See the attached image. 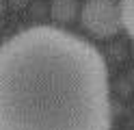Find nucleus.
I'll return each mask as SVG.
<instances>
[{
	"label": "nucleus",
	"instance_id": "obj_3",
	"mask_svg": "<svg viewBox=\"0 0 134 130\" xmlns=\"http://www.w3.org/2000/svg\"><path fill=\"white\" fill-rule=\"evenodd\" d=\"M119 11H121V26L134 39V0H121Z\"/></svg>",
	"mask_w": 134,
	"mask_h": 130
},
{
	"label": "nucleus",
	"instance_id": "obj_1",
	"mask_svg": "<svg viewBox=\"0 0 134 130\" xmlns=\"http://www.w3.org/2000/svg\"><path fill=\"white\" fill-rule=\"evenodd\" d=\"M108 67L93 43L30 26L0 43V130H110Z\"/></svg>",
	"mask_w": 134,
	"mask_h": 130
},
{
	"label": "nucleus",
	"instance_id": "obj_2",
	"mask_svg": "<svg viewBox=\"0 0 134 130\" xmlns=\"http://www.w3.org/2000/svg\"><path fill=\"white\" fill-rule=\"evenodd\" d=\"M82 26L95 37H110L121 26V11L113 0H89L82 7Z\"/></svg>",
	"mask_w": 134,
	"mask_h": 130
}]
</instances>
